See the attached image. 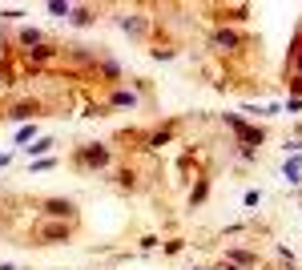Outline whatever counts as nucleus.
<instances>
[{"mask_svg": "<svg viewBox=\"0 0 302 270\" xmlns=\"http://www.w3.org/2000/svg\"><path fill=\"white\" fill-rule=\"evenodd\" d=\"M45 214H52V218H69V214H73V202H56V198H52V202H45Z\"/></svg>", "mask_w": 302, "mask_h": 270, "instance_id": "obj_2", "label": "nucleus"}, {"mask_svg": "<svg viewBox=\"0 0 302 270\" xmlns=\"http://www.w3.org/2000/svg\"><path fill=\"white\" fill-rule=\"evenodd\" d=\"M77 162H81V165H105V162H109V154H105V149H97V145H93V149H85V154H81Z\"/></svg>", "mask_w": 302, "mask_h": 270, "instance_id": "obj_1", "label": "nucleus"}, {"mask_svg": "<svg viewBox=\"0 0 302 270\" xmlns=\"http://www.w3.org/2000/svg\"><path fill=\"white\" fill-rule=\"evenodd\" d=\"M65 234H69L65 226H49V230H45V238H52V242H56V238H65Z\"/></svg>", "mask_w": 302, "mask_h": 270, "instance_id": "obj_4", "label": "nucleus"}, {"mask_svg": "<svg viewBox=\"0 0 302 270\" xmlns=\"http://www.w3.org/2000/svg\"><path fill=\"white\" fill-rule=\"evenodd\" d=\"M52 145V137H41V141H37V145H24V149H28V154H45V149H49Z\"/></svg>", "mask_w": 302, "mask_h": 270, "instance_id": "obj_3", "label": "nucleus"}]
</instances>
